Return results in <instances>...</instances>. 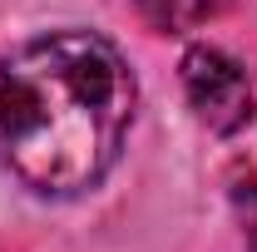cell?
Here are the masks:
<instances>
[{
	"instance_id": "1",
	"label": "cell",
	"mask_w": 257,
	"mask_h": 252,
	"mask_svg": "<svg viewBox=\"0 0 257 252\" xmlns=\"http://www.w3.org/2000/svg\"><path fill=\"white\" fill-rule=\"evenodd\" d=\"M139 84L94 30H50L0 55V163L45 198L89 193L119 163Z\"/></svg>"
},
{
	"instance_id": "2",
	"label": "cell",
	"mask_w": 257,
	"mask_h": 252,
	"mask_svg": "<svg viewBox=\"0 0 257 252\" xmlns=\"http://www.w3.org/2000/svg\"><path fill=\"white\" fill-rule=\"evenodd\" d=\"M183 89L213 134H237L252 119V84H247L242 64L227 60L213 45H193L183 55Z\"/></svg>"
},
{
	"instance_id": "3",
	"label": "cell",
	"mask_w": 257,
	"mask_h": 252,
	"mask_svg": "<svg viewBox=\"0 0 257 252\" xmlns=\"http://www.w3.org/2000/svg\"><path fill=\"white\" fill-rule=\"evenodd\" d=\"M139 5V15L163 35H178V30H193V25H203L208 15H213V5L218 0H134Z\"/></svg>"
}]
</instances>
